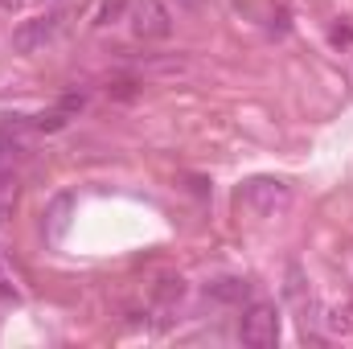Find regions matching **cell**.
<instances>
[{"instance_id":"cell-1","label":"cell","mask_w":353,"mask_h":349,"mask_svg":"<svg viewBox=\"0 0 353 349\" xmlns=\"http://www.w3.org/2000/svg\"><path fill=\"white\" fill-rule=\"evenodd\" d=\"M234 201H239L243 210L259 214V218H271V214H279V210L292 206V189H288V181H279V177H251V181L239 185Z\"/></svg>"},{"instance_id":"cell-2","label":"cell","mask_w":353,"mask_h":349,"mask_svg":"<svg viewBox=\"0 0 353 349\" xmlns=\"http://www.w3.org/2000/svg\"><path fill=\"white\" fill-rule=\"evenodd\" d=\"M239 337H243V346H251V349L275 346V341H279V312H275V304L255 300V304L243 312V321H239Z\"/></svg>"},{"instance_id":"cell-3","label":"cell","mask_w":353,"mask_h":349,"mask_svg":"<svg viewBox=\"0 0 353 349\" xmlns=\"http://www.w3.org/2000/svg\"><path fill=\"white\" fill-rule=\"evenodd\" d=\"M132 33L140 41H165L173 33V12L165 0H132Z\"/></svg>"},{"instance_id":"cell-4","label":"cell","mask_w":353,"mask_h":349,"mask_svg":"<svg viewBox=\"0 0 353 349\" xmlns=\"http://www.w3.org/2000/svg\"><path fill=\"white\" fill-rule=\"evenodd\" d=\"M58 29H62V12H37V17H29L12 29V50L17 54H37L58 37Z\"/></svg>"},{"instance_id":"cell-5","label":"cell","mask_w":353,"mask_h":349,"mask_svg":"<svg viewBox=\"0 0 353 349\" xmlns=\"http://www.w3.org/2000/svg\"><path fill=\"white\" fill-rule=\"evenodd\" d=\"M33 136H37V128L29 115H4L0 119V169H12L29 152Z\"/></svg>"},{"instance_id":"cell-6","label":"cell","mask_w":353,"mask_h":349,"mask_svg":"<svg viewBox=\"0 0 353 349\" xmlns=\"http://www.w3.org/2000/svg\"><path fill=\"white\" fill-rule=\"evenodd\" d=\"M70 210H74V197L70 193H58L50 201V210H46V239L50 243H62V235L70 226Z\"/></svg>"},{"instance_id":"cell-7","label":"cell","mask_w":353,"mask_h":349,"mask_svg":"<svg viewBox=\"0 0 353 349\" xmlns=\"http://www.w3.org/2000/svg\"><path fill=\"white\" fill-rule=\"evenodd\" d=\"M247 292H251V283L239 279V275H222V279H210V283H205V296L218 300V304H243Z\"/></svg>"},{"instance_id":"cell-8","label":"cell","mask_w":353,"mask_h":349,"mask_svg":"<svg viewBox=\"0 0 353 349\" xmlns=\"http://www.w3.org/2000/svg\"><path fill=\"white\" fill-rule=\"evenodd\" d=\"M0 300H25V288H21L12 263L4 259V255H0Z\"/></svg>"},{"instance_id":"cell-9","label":"cell","mask_w":353,"mask_h":349,"mask_svg":"<svg viewBox=\"0 0 353 349\" xmlns=\"http://www.w3.org/2000/svg\"><path fill=\"white\" fill-rule=\"evenodd\" d=\"M325 325H329V333L350 337V333H353V308H333V312L325 317Z\"/></svg>"}]
</instances>
